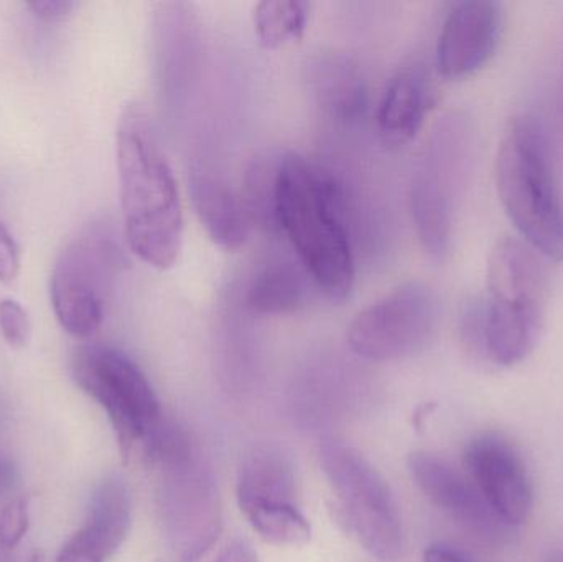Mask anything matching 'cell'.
Here are the masks:
<instances>
[{"label":"cell","mask_w":563,"mask_h":562,"mask_svg":"<svg viewBox=\"0 0 563 562\" xmlns=\"http://www.w3.org/2000/svg\"><path fill=\"white\" fill-rule=\"evenodd\" d=\"M0 333L10 349L20 350L29 343L30 319L22 304L13 299L0 300Z\"/></svg>","instance_id":"7402d4cb"},{"label":"cell","mask_w":563,"mask_h":562,"mask_svg":"<svg viewBox=\"0 0 563 562\" xmlns=\"http://www.w3.org/2000/svg\"><path fill=\"white\" fill-rule=\"evenodd\" d=\"M30 12L45 23H56L65 20L75 9V3L65 0H45V2L26 3Z\"/></svg>","instance_id":"cb8c5ba5"},{"label":"cell","mask_w":563,"mask_h":562,"mask_svg":"<svg viewBox=\"0 0 563 562\" xmlns=\"http://www.w3.org/2000/svg\"><path fill=\"white\" fill-rule=\"evenodd\" d=\"M238 505L253 530L276 547H303L311 527L297 505L294 464L276 445H254L238 475Z\"/></svg>","instance_id":"30bf717a"},{"label":"cell","mask_w":563,"mask_h":562,"mask_svg":"<svg viewBox=\"0 0 563 562\" xmlns=\"http://www.w3.org/2000/svg\"><path fill=\"white\" fill-rule=\"evenodd\" d=\"M276 228L290 240L320 293L331 302H344L354 286V256L333 175L300 155L280 157Z\"/></svg>","instance_id":"7a4b0ae2"},{"label":"cell","mask_w":563,"mask_h":562,"mask_svg":"<svg viewBox=\"0 0 563 562\" xmlns=\"http://www.w3.org/2000/svg\"><path fill=\"white\" fill-rule=\"evenodd\" d=\"M435 101V88L427 69L420 65L404 66L390 79L377 108L380 141L393 148L412 142Z\"/></svg>","instance_id":"2e32d148"},{"label":"cell","mask_w":563,"mask_h":562,"mask_svg":"<svg viewBox=\"0 0 563 562\" xmlns=\"http://www.w3.org/2000/svg\"><path fill=\"white\" fill-rule=\"evenodd\" d=\"M463 467L493 514L508 525L528 521L534 507L531 477L519 452L499 436L470 442Z\"/></svg>","instance_id":"7c38bea8"},{"label":"cell","mask_w":563,"mask_h":562,"mask_svg":"<svg viewBox=\"0 0 563 562\" xmlns=\"http://www.w3.org/2000/svg\"><path fill=\"white\" fill-rule=\"evenodd\" d=\"M486 290L478 300V352L496 365H518L544 330L548 277L539 254L516 238H501L489 254Z\"/></svg>","instance_id":"3957f363"},{"label":"cell","mask_w":563,"mask_h":562,"mask_svg":"<svg viewBox=\"0 0 563 562\" xmlns=\"http://www.w3.org/2000/svg\"><path fill=\"white\" fill-rule=\"evenodd\" d=\"M5 551L0 550V562H9V558H7Z\"/></svg>","instance_id":"4dcf8cb0"},{"label":"cell","mask_w":563,"mask_h":562,"mask_svg":"<svg viewBox=\"0 0 563 562\" xmlns=\"http://www.w3.org/2000/svg\"><path fill=\"white\" fill-rule=\"evenodd\" d=\"M433 409H435V405H432V403H430V405L422 406V408H419V411L416 412V418H413V422H416V428H422L423 419H426L427 415H429V412H432Z\"/></svg>","instance_id":"83f0119b"},{"label":"cell","mask_w":563,"mask_h":562,"mask_svg":"<svg viewBox=\"0 0 563 562\" xmlns=\"http://www.w3.org/2000/svg\"><path fill=\"white\" fill-rule=\"evenodd\" d=\"M542 562H563V550H554Z\"/></svg>","instance_id":"f546056e"},{"label":"cell","mask_w":563,"mask_h":562,"mask_svg":"<svg viewBox=\"0 0 563 562\" xmlns=\"http://www.w3.org/2000/svg\"><path fill=\"white\" fill-rule=\"evenodd\" d=\"M132 500L128 485L109 475L92 492L88 514L53 562H109L131 531Z\"/></svg>","instance_id":"9a60e30c"},{"label":"cell","mask_w":563,"mask_h":562,"mask_svg":"<svg viewBox=\"0 0 563 562\" xmlns=\"http://www.w3.org/2000/svg\"><path fill=\"white\" fill-rule=\"evenodd\" d=\"M439 300L427 284L410 280L357 313L347 345L369 362H393L422 350L435 330Z\"/></svg>","instance_id":"8fae6325"},{"label":"cell","mask_w":563,"mask_h":562,"mask_svg":"<svg viewBox=\"0 0 563 562\" xmlns=\"http://www.w3.org/2000/svg\"><path fill=\"white\" fill-rule=\"evenodd\" d=\"M188 187L195 213L213 243L227 251L241 250L254 223L243 198L223 178L203 168L191 172Z\"/></svg>","instance_id":"e0dca14e"},{"label":"cell","mask_w":563,"mask_h":562,"mask_svg":"<svg viewBox=\"0 0 563 562\" xmlns=\"http://www.w3.org/2000/svg\"><path fill=\"white\" fill-rule=\"evenodd\" d=\"M307 273L295 264H266L257 271L247 289V306L261 316L297 312L307 299Z\"/></svg>","instance_id":"d6986e66"},{"label":"cell","mask_w":563,"mask_h":562,"mask_svg":"<svg viewBox=\"0 0 563 562\" xmlns=\"http://www.w3.org/2000/svg\"><path fill=\"white\" fill-rule=\"evenodd\" d=\"M423 562H470L465 554L445 543L430 544L423 553Z\"/></svg>","instance_id":"484cf974"},{"label":"cell","mask_w":563,"mask_h":562,"mask_svg":"<svg viewBox=\"0 0 563 562\" xmlns=\"http://www.w3.org/2000/svg\"><path fill=\"white\" fill-rule=\"evenodd\" d=\"M16 481H19V471L12 459L0 455V500L15 488Z\"/></svg>","instance_id":"4316f807"},{"label":"cell","mask_w":563,"mask_h":562,"mask_svg":"<svg viewBox=\"0 0 563 562\" xmlns=\"http://www.w3.org/2000/svg\"><path fill=\"white\" fill-rule=\"evenodd\" d=\"M125 257L114 231L89 224L59 253L49 279V299L62 329L75 339L95 337Z\"/></svg>","instance_id":"ba28073f"},{"label":"cell","mask_w":563,"mask_h":562,"mask_svg":"<svg viewBox=\"0 0 563 562\" xmlns=\"http://www.w3.org/2000/svg\"><path fill=\"white\" fill-rule=\"evenodd\" d=\"M501 5L466 0L453 5L437 43V69L443 78L473 75L495 55L501 35Z\"/></svg>","instance_id":"5bb4252c"},{"label":"cell","mask_w":563,"mask_h":562,"mask_svg":"<svg viewBox=\"0 0 563 562\" xmlns=\"http://www.w3.org/2000/svg\"><path fill=\"white\" fill-rule=\"evenodd\" d=\"M152 467L161 471L158 510L170 550L180 562L200 560L221 531L220 492L213 472L177 426L165 429Z\"/></svg>","instance_id":"5b68a950"},{"label":"cell","mask_w":563,"mask_h":562,"mask_svg":"<svg viewBox=\"0 0 563 562\" xmlns=\"http://www.w3.org/2000/svg\"><path fill=\"white\" fill-rule=\"evenodd\" d=\"M407 465L427 500L476 537L495 540L508 528L493 514L468 475L462 474L445 459L417 451L409 455Z\"/></svg>","instance_id":"4fadbf2b"},{"label":"cell","mask_w":563,"mask_h":562,"mask_svg":"<svg viewBox=\"0 0 563 562\" xmlns=\"http://www.w3.org/2000/svg\"><path fill=\"white\" fill-rule=\"evenodd\" d=\"M308 88L321 109L341 122H354L367 108V88L353 59L320 53L307 65Z\"/></svg>","instance_id":"ac0fdd59"},{"label":"cell","mask_w":563,"mask_h":562,"mask_svg":"<svg viewBox=\"0 0 563 562\" xmlns=\"http://www.w3.org/2000/svg\"><path fill=\"white\" fill-rule=\"evenodd\" d=\"M213 562H260V560H257L256 551L247 541L236 538L220 551Z\"/></svg>","instance_id":"d4e9b609"},{"label":"cell","mask_w":563,"mask_h":562,"mask_svg":"<svg viewBox=\"0 0 563 562\" xmlns=\"http://www.w3.org/2000/svg\"><path fill=\"white\" fill-rule=\"evenodd\" d=\"M26 562H48V558L43 553L42 550H35L30 553L29 560Z\"/></svg>","instance_id":"f1b7e54d"},{"label":"cell","mask_w":563,"mask_h":562,"mask_svg":"<svg viewBox=\"0 0 563 562\" xmlns=\"http://www.w3.org/2000/svg\"><path fill=\"white\" fill-rule=\"evenodd\" d=\"M20 273V250L9 228L0 221V283L12 284Z\"/></svg>","instance_id":"603a6c76"},{"label":"cell","mask_w":563,"mask_h":562,"mask_svg":"<svg viewBox=\"0 0 563 562\" xmlns=\"http://www.w3.org/2000/svg\"><path fill=\"white\" fill-rule=\"evenodd\" d=\"M32 525V497L15 495L0 508V550L12 553L20 547Z\"/></svg>","instance_id":"44dd1931"},{"label":"cell","mask_w":563,"mask_h":562,"mask_svg":"<svg viewBox=\"0 0 563 562\" xmlns=\"http://www.w3.org/2000/svg\"><path fill=\"white\" fill-rule=\"evenodd\" d=\"M310 5L300 0L261 2L254 9V29L261 45L267 49L298 42L307 29Z\"/></svg>","instance_id":"ffe728a7"},{"label":"cell","mask_w":563,"mask_h":562,"mask_svg":"<svg viewBox=\"0 0 563 562\" xmlns=\"http://www.w3.org/2000/svg\"><path fill=\"white\" fill-rule=\"evenodd\" d=\"M71 372L76 385L108 416L122 459L145 461L167 421L141 366L115 346L86 343L76 349Z\"/></svg>","instance_id":"8992f818"},{"label":"cell","mask_w":563,"mask_h":562,"mask_svg":"<svg viewBox=\"0 0 563 562\" xmlns=\"http://www.w3.org/2000/svg\"><path fill=\"white\" fill-rule=\"evenodd\" d=\"M318 458L334 495L333 518L341 530L376 560H399L402 521L386 478L360 451L340 439H323Z\"/></svg>","instance_id":"52a82bcc"},{"label":"cell","mask_w":563,"mask_h":562,"mask_svg":"<svg viewBox=\"0 0 563 562\" xmlns=\"http://www.w3.org/2000/svg\"><path fill=\"white\" fill-rule=\"evenodd\" d=\"M472 154V124L466 115L455 112L437 124L417 165L413 221L420 243L435 260H443L449 253Z\"/></svg>","instance_id":"9c48e42d"},{"label":"cell","mask_w":563,"mask_h":562,"mask_svg":"<svg viewBox=\"0 0 563 562\" xmlns=\"http://www.w3.org/2000/svg\"><path fill=\"white\" fill-rule=\"evenodd\" d=\"M115 157L129 250L155 269H170L184 244V208L154 122L139 102L119 115Z\"/></svg>","instance_id":"6da1fadb"},{"label":"cell","mask_w":563,"mask_h":562,"mask_svg":"<svg viewBox=\"0 0 563 562\" xmlns=\"http://www.w3.org/2000/svg\"><path fill=\"white\" fill-rule=\"evenodd\" d=\"M499 200L528 246L563 261V201L548 139L529 115L511 119L496 157Z\"/></svg>","instance_id":"277c9868"}]
</instances>
